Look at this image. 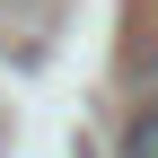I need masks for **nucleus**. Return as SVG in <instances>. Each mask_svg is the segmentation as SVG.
<instances>
[{
    "label": "nucleus",
    "mask_w": 158,
    "mask_h": 158,
    "mask_svg": "<svg viewBox=\"0 0 158 158\" xmlns=\"http://www.w3.org/2000/svg\"><path fill=\"white\" fill-rule=\"evenodd\" d=\"M123 158H158V97H149V106L123 123Z\"/></svg>",
    "instance_id": "nucleus-1"
}]
</instances>
